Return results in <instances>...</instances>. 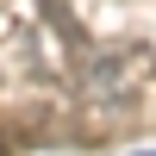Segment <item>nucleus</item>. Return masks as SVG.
Masks as SVG:
<instances>
[{"mask_svg":"<svg viewBox=\"0 0 156 156\" xmlns=\"http://www.w3.org/2000/svg\"><path fill=\"white\" fill-rule=\"evenodd\" d=\"M75 62H81V87L94 100H131L150 81V50L144 44H100V50H81Z\"/></svg>","mask_w":156,"mask_h":156,"instance_id":"1","label":"nucleus"}]
</instances>
